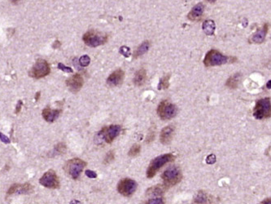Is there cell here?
Listing matches in <instances>:
<instances>
[{
  "mask_svg": "<svg viewBox=\"0 0 271 204\" xmlns=\"http://www.w3.org/2000/svg\"><path fill=\"white\" fill-rule=\"evenodd\" d=\"M229 57L226 56H224L216 50H210L206 54L204 64L207 67L217 66V65H222L228 63Z\"/></svg>",
  "mask_w": 271,
  "mask_h": 204,
  "instance_id": "8992f818",
  "label": "cell"
},
{
  "mask_svg": "<svg viewBox=\"0 0 271 204\" xmlns=\"http://www.w3.org/2000/svg\"><path fill=\"white\" fill-rule=\"evenodd\" d=\"M271 105L270 98L265 97L262 99L257 100L256 103L254 110H253V116L257 119H268L270 117Z\"/></svg>",
  "mask_w": 271,
  "mask_h": 204,
  "instance_id": "277c9868",
  "label": "cell"
},
{
  "mask_svg": "<svg viewBox=\"0 0 271 204\" xmlns=\"http://www.w3.org/2000/svg\"><path fill=\"white\" fill-rule=\"evenodd\" d=\"M170 75H167L162 78L159 83L158 86V89L159 90H164V89H167L170 87Z\"/></svg>",
  "mask_w": 271,
  "mask_h": 204,
  "instance_id": "cb8c5ba5",
  "label": "cell"
},
{
  "mask_svg": "<svg viewBox=\"0 0 271 204\" xmlns=\"http://www.w3.org/2000/svg\"><path fill=\"white\" fill-rule=\"evenodd\" d=\"M216 162V156L214 155H208L206 158V163L208 164H213Z\"/></svg>",
  "mask_w": 271,
  "mask_h": 204,
  "instance_id": "d6a6232c",
  "label": "cell"
},
{
  "mask_svg": "<svg viewBox=\"0 0 271 204\" xmlns=\"http://www.w3.org/2000/svg\"><path fill=\"white\" fill-rule=\"evenodd\" d=\"M140 151H141V146H140L139 145H138V144H134V145L129 149L128 155L130 156V157H135V156L139 155Z\"/></svg>",
  "mask_w": 271,
  "mask_h": 204,
  "instance_id": "484cf974",
  "label": "cell"
},
{
  "mask_svg": "<svg viewBox=\"0 0 271 204\" xmlns=\"http://www.w3.org/2000/svg\"><path fill=\"white\" fill-rule=\"evenodd\" d=\"M86 163L80 158H73L69 160L64 165V171L74 180L78 179Z\"/></svg>",
  "mask_w": 271,
  "mask_h": 204,
  "instance_id": "5b68a950",
  "label": "cell"
},
{
  "mask_svg": "<svg viewBox=\"0 0 271 204\" xmlns=\"http://www.w3.org/2000/svg\"><path fill=\"white\" fill-rule=\"evenodd\" d=\"M21 106H22V101L21 100H19L18 103H17V108H16V113H18L20 111V110H21Z\"/></svg>",
  "mask_w": 271,
  "mask_h": 204,
  "instance_id": "8d00e7d4",
  "label": "cell"
},
{
  "mask_svg": "<svg viewBox=\"0 0 271 204\" xmlns=\"http://www.w3.org/2000/svg\"><path fill=\"white\" fill-rule=\"evenodd\" d=\"M108 36L106 33L96 30H89L83 35V42L88 47H96L106 43Z\"/></svg>",
  "mask_w": 271,
  "mask_h": 204,
  "instance_id": "7a4b0ae2",
  "label": "cell"
},
{
  "mask_svg": "<svg viewBox=\"0 0 271 204\" xmlns=\"http://www.w3.org/2000/svg\"><path fill=\"white\" fill-rule=\"evenodd\" d=\"M207 202H208L207 195L203 192H199L197 195L195 196V203H207Z\"/></svg>",
  "mask_w": 271,
  "mask_h": 204,
  "instance_id": "4316f807",
  "label": "cell"
},
{
  "mask_svg": "<svg viewBox=\"0 0 271 204\" xmlns=\"http://www.w3.org/2000/svg\"><path fill=\"white\" fill-rule=\"evenodd\" d=\"M124 78H125V72L120 69H117L114 72H112L109 75V77L107 78V85L112 86V87L120 85L123 83Z\"/></svg>",
  "mask_w": 271,
  "mask_h": 204,
  "instance_id": "5bb4252c",
  "label": "cell"
},
{
  "mask_svg": "<svg viewBox=\"0 0 271 204\" xmlns=\"http://www.w3.org/2000/svg\"><path fill=\"white\" fill-rule=\"evenodd\" d=\"M121 127L119 125H111L109 127H105L98 132V138L101 140V141L110 144L119 135Z\"/></svg>",
  "mask_w": 271,
  "mask_h": 204,
  "instance_id": "ba28073f",
  "label": "cell"
},
{
  "mask_svg": "<svg viewBox=\"0 0 271 204\" xmlns=\"http://www.w3.org/2000/svg\"><path fill=\"white\" fill-rule=\"evenodd\" d=\"M137 183L134 180L123 179L118 183L117 190L121 195L129 197L134 194L137 190Z\"/></svg>",
  "mask_w": 271,
  "mask_h": 204,
  "instance_id": "8fae6325",
  "label": "cell"
},
{
  "mask_svg": "<svg viewBox=\"0 0 271 204\" xmlns=\"http://www.w3.org/2000/svg\"><path fill=\"white\" fill-rule=\"evenodd\" d=\"M114 158H115V153H114V151L108 152L107 154V155H106L105 158H104V163H105V164H108V163H110L111 162L113 161Z\"/></svg>",
  "mask_w": 271,
  "mask_h": 204,
  "instance_id": "f1b7e54d",
  "label": "cell"
},
{
  "mask_svg": "<svg viewBox=\"0 0 271 204\" xmlns=\"http://www.w3.org/2000/svg\"><path fill=\"white\" fill-rule=\"evenodd\" d=\"M149 47H150V43L148 41H144L142 43V44L140 45L139 47H138V49L134 52V57L138 58L141 56L143 54H145L148 50H149Z\"/></svg>",
  "mask_w": 271,
  "mask_h": 204,
  "instance_id": "603a6c76",
  "label": "cell"
},
{
  "mask_svg": "<svg viewBox=\"0 0 271 204\" xmlns=\"http://www.w3.org/2000/svg\"><path fill=\"white\" fill-rule=\"evenodd\" d=\"M39 183L42 186L48 189H58L60 187V180L55 171H53L52 169L43 174L41 179L39 180Z\"/></svg>",
  "mask_w": 271,
  "mask_h": 204,
  "instance_id": "30bf717a",
  "label": "cell"
},
{
  "mask_svg": "<svg viewBox=\"0 0 271 204\" xmlns=\"http://www.w3.org/2000/svg\"><path fill=\"white\" fill-rule=\"evenodd\" d=\"M206 1H208L209 3H214V2H216V0H206Z\"/></svg>",
  "mask_w": 271,
  "mask_h": 204,
  "instance_id": "ab89813d",
  "label": "cell"
},
{
  "mask_svg": "<svg viewBox=\"0 0 271 204\" xmlns=\"http://www.w3.org/2000/svg\"><path fill=\"white\" fill-rule=\"evenodd\" d=\"M66 151V145L64 143H59L52 150V156H56L64 154Z\"/></svg>",
  "mask_w": 271,
  "mask_h": 204,
  "instance_id": "d4e9b609",
  "label": "cell"
},
{
  "mask_svg": "<svg viewBox=\"0 0 271 204\" xmlns=\"http://www.w3.org/2000/svg\"><path fill=\"white\" fill-rule=\"evenodd\" d=\"M66 84L72 92L76 93L78 92L82 88V86L84 84V79L81 75L75 74L72 77L68 78V80L66 81Z\"/></svg>",
  "mask_w": 271,
  "mask_h": 204,
  "instance_id": "7c38bea8",
  "label": "cell"
},
{
  "mask_svg": "<svg viewBox=\"0 0 271 204\" xmlns=\"http://www.w3.org/2000/svg\"><path fill=\"white\" fill-rule=\"evenodd\" d=\"M120 53L121 55H123L125 57H129L130 56V48L126 46H122L120 48Z\"/></svg>",
  "mask_w": 271,
  "mask_h": 204,
  "instance_id": "f546056e",
  "label": "cell"
},
{
  "mask_svg": "<svg viewBox=\"0 0 271 204\" xmlns=\"http://www.w3.org/2000/svg\"><path fill=\"white\" fill-rule=\"evenodd\" d=\"M90 63V58L89 56L85 55L81 56L79 59V64L82 67H86L88 66Z\"/></svg>",
  "mask_w": 271,
  "mask_h": 204,
  "instance_id": "83f0119b",
  "label": "cell"
},
{
  "mask_svg": "<svg viewBox=\"0 0 271 204\" xmlns=\"http://www.w3.org/2000/svg\"><path fill=\"white\" fill-rule=\"evenodd\" d=\"M265 202H267L266 203H270V199H266L265 201L261 202V203H265Z\"/></svg>",
  "mask_w": 271,
  "mask_h": 204,
  "instance_id": "f35d334b",
  "label": "cell"
},
{
  "mask_svg": "<svg viewBox=\"0 0 271 204\" xmlns=\"http://www.w3.org/2000/svg\"><path fill=\"white\" fill-rule=\"evenodd\" d=\"M216 29V25L213 20H206L203 23V30L207 35H213Z\"/></svg>",
  "mask_w": 271,
  "mask_h": 204,
  "instance_id": "44dd1931",
  "label": "cell"
},
{
  "mask_svg": "<svg viewBox=\"0 0 271 204\" xmlns=\"http://www.w3.org/2000/svg\"><path fill=\"white\" fill-rule=\"evenodd\" d=\"M145 203H156V204H159V203H164V200L162 199H149L148 202H146Z\"/></svg>",
  "mask_w": 271,
  "mask_h": 204,
  "instance_id": "836d02e7",
  "label": "cell"
},
{
  "mask_svg": "<svg viewBox=\"0 0 271 204\" xmlns=\"http://www.w3.org/2000/svg\"><path fill=\"white\" fill-rule=\"evenodd\" d=\"M168 188L165 186L164 185H156V186H153V187L149 188L148 190H147V193L146 194L147 195H152V196H158L161 195L164 193V192Z\"/></svg>",
  "mask_w": 271,
  "mask_h": 204,
  "instance_id": "7402d4cb",
  "label": "cell"
},
{
  "mask_svg": "<svg viewBox=\"0 0 271 204\" xmlns=\"http://www.w3.org/2000/svg\"><path fill=\"white\" fill-rule=\"evenodd\" d=\"M174 159H175V156L173 155L172 154H165V155H160L156 158H154L151 162L150 165L147 170V177L149 179L154 177L156 172L159 171L162 167H164L167 163L173 162Z\"/></svg>",
  "mask_w": 271,
  "mask_h": 204,
  "instance_id": "6da1fadb",
  "label": "cell"
},
{
  "mask_svg": "<svg viewBox=\"0 0 271 204\" xmlns=\"http://www.w3.org/2000/svg\"><path fill=\"white\" fill-rule=\"evenodd\" d=\"M58 69H61L62 71L66 72V73H72L73 72V69L70 68V67L65 66L64 65H63L62 63L58 64Z\"/></svg>",
  "mask_w": 271,
  "mask_h": 204,
  "instance_id": "1f68e13d",
  "label": "cell"
},
{
  "mask_svg": "<svg viewBox=\"0 0 271 204\" xmlns=\"http://www.w3.org/2000/svg\"><path fill=\"white\" fill-rule=\"evenodd\" d=\"M50 71L51 69L47 61L42 59H39L36 61V63L30 70V76L33 78L39 79L47 76L50 74Z\"/></svg>",
  "mask_w": 271,
  "mask_h": 204,
  "instance_id": "9c48e42d",
  "label": "cell"
},
{
  "mask_svg": "<svg viewBox=\"0 0 271 204\" xmlns=\"http://www.w3.org/2000/svg\"><path fill=\"white\" fill-rule=\"evenodd\" d=\"M173 134H174V127L173 126H167L163 128L160 135V142L164 145H169L172 141Z\"/></svg>",
  "mask_w": 271,
  "mask_h": 204,
  "instance_id": "9a60e30c",
  "label": "cell"
},
{
  "mask_svg": "<svg viewBox=\"0 0 271 204\" xmlns=\"http://www.w3.org/2000/svg\"><path fill=\"white\" fill-rule=\"evenodd\" d=\"M61 111L60 110H51V108H46L42 110V115L43 119L48 123H53L60 116Z\"/></svg>",
  "mask_w": 271,
  "mask_h": 204,
  "instance_id": "ac0fdd59",
  "label": "cell"
},
{
  "mask_svg": "<svg viewBox=\"0 0 271 204\" xmlns=\"http://www.w3.org/2000/svg\"><path fill=\"white\" fill-rule=\"evenodd\" d=\"M39 97H40V92L39 91V92H37V93H36V96H35L36 101H37V100H39Z\"/></svg>",
  "mask_w": 271,
  "mask_h": 204,
  "instance_id": "74e56055",
  "label": "cell"
},
{
  "mask_svg": "<svg viewBox=\"0 0 271 204\" xmlns=\"http://www.w3.org/2000/svg\"><path fill=\"white\" fill-rule=\"evenodd\" d=\"M164 185L167 188L172 187L177 185L182 179V174L180 168L175 166L170 167L163 172L161 175Z\"/></svg>",
  "mask_w": 271,
  "mask_h": 204,
  "instance_id": "3957f363",
  "label": "cell"
},
{
  "mask_svg": "<svg viewBox=\"0 0 271 204\" xmlns=\"http://www.w3.org/2000/svg\"><path fill=\"white\" fill-rule=\"evenodd\" d=\"M0 141H3V143L5 144H10L11 141H10V139H9L7 135H5L3 133L0 132Z\"/></svg>",
  "mask_w": 271,
  "mask_h": 204,
  "instance_id": "d590c367",
  "label": "cell"
},
{
  "mask_svg": "<svg viewBox=\"0 0 271 204\" xmlns=\"http://www.w3.org/2000/svg\"><path fill=\"white\" fill-rule=\"evenodd\" d=\"M155 129L154 128H151L149 130V132H148V135L147 136V140H146V142L147 143H150L151 141H153L155 139Z\"/></svg>",
  "mask_w": 271,
  "mask_h": 204,
  "instance_id": "4dcf8cb0",
  "label": "cell"
},
{
  "mask_svg": "<svg viewBox=\"0 0 271 204\" xmlns=\"http://www.w3.org/2000/svg\"><path fill=\"white\" fill-rule=\"evenodd\" d=\"M269 84H270V81H269V82H268V88H270V86H269Z\"/></svg>",
  "mask_w": 271,
  "mask_h": 204,
  "instance_id": "60d3db41",
  "label": "cell"
},
{
  "mask_svg": "<svg viewBox=\"0 0 271 204\" xmlns=\"http://www.w3.org/2000/svg\"><path fill=\"white\" fill-rule=\"evenodd\" d=\"M147 80V72L144 69H140L135 73L134 78V83L136 86H142L145 83Z\"/></svg>",
  "mask_w": 271,
  "mask_h": 204,
  "instance_id": "d6986e66",
  "label": "cell"
},
{
  "mask_svg": "<svg viewBox=\"0 0 271 204\" xmlns=\"http://www.w3.org/2000/svg\"><path fill=\"white\" fill-rule=\"evenodd\" d=\"M204 11V4L202 3H197L190 11V12L187 15V17L192 21H196V20L200 19V17H202Z\"/></svg>",
  "mask_w": 271,
  "mask_h": 204,
  "instance_id": "2e32d148",
  "label": "cell"
},
{
  "mask_svg": "<svg viewBox=\"0 0 271 204\" xmlns=\"http://www.w3.org/2000/svg\"><path fill=\"white\" fill-rule=\"evenodd\" d=\"M33 187L32 185L29 184V183H25V184H14L9 188L7 194L8 195H11L14 193H17V194H27L33 192Z\"/></svg>",
  "mask_w": 271,
  "mask_h": 204,
  "instance_id": "4fadbf2b",
  "label": "cell"
},
{
  "mask_svg": "<svg viewBox=\"0 0 271 204\" xmlns=\"http://www.w3.org/2000/svg\"><path fill=\"white\" fill-rule=\"evenodd\" d=\"M157 114L163 120H169L174 118L178 113V108L174 104L168 100H163L157 107Z\"/></svg>",
  "mask_w": 271,
  "mask_h": 204,
  "instance_id": "52a82bcc",
  "label": "cell"
},
{
  "mask_svg": "<svg viewBox=\"0 0 271 204\" xmlns=\"http://www.w3.org/2000/svg\"><path fill=\"white\" fill-rule=\"evenodd\" d=\"M268 24H265L260 30L257 31V33L252 35V37L250 39V42L252 43H263L265 39H266V34L268 32Z\"/></svg>",
  "mask_w": 271,
  "mask_h": 204,
  "instance_id": "e0dca14e",
  "label": "cell"
},
{
  "mask_svg": "<svg viewBox=\"0 0 271 204\" xmlns=\"http://www.w3.org/2000/svg\"><path fill=\"white\" fill-rule=\"evenodd\" d=\"M241 78V74L239 73H236L235 75H233L232 76H230L229 78L226 81V85L227 88L230 89H236L238 88V83H239V81H240Z\"/></svg>",
  "mask_w": 271,
  "mask_h": 204,
  "instance_id": "ffe728a7",
  "label": "cell"
},
{
  "mask_svg": "<svg viewBox=\"0 0 271 204\" xmlns=\"http://www.w3.org/2000/svg\"><path fill=\"white\" fill-rule=\"evenodd\" d=\"M85 173L86 175V177H89V178L95 179V178L97 177V174H96V172H95L94 171H91V170H86Z\"/></svg>",
  "mask_w": 271,
  "mask_h": 204,
  "instance_id": "e575fe53",
  "label": "cell"
}]
</instances>
